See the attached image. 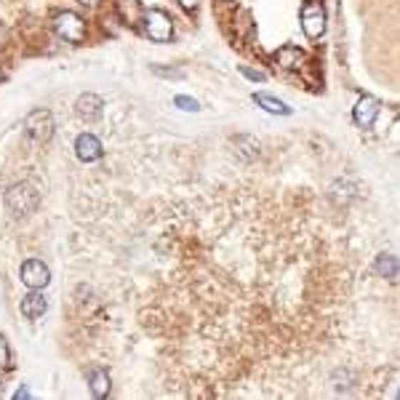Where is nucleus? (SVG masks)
Segmentation results:
<instances>
[{"label":"nucleus","instance_id":"1","mask_svg":"<svg viewBox=\"0 0 400 400\" xmlns=\"http://www.w3.org/2000/svg\"><path fill=\"white\" fill-rule=\"evenodd\" d=\"M41 206V195L38 190L27 184V181H19V184H14L9 192H6V209L14 214V216H27L32 211Z\"/></svg>","mask_w":400,"mask_h":400},{"label":"nucleus","instance_id":"2","mask_svg":"<svg viewBox=\"0 0 400 400\" xmlns=\"http://www.w3.org/2000/svg\"><path fill=\"white\" fill-rule=\"evenodd\" d=\"M53 30L56 35L67 43H83L85 38V21L73 14V11H59L56 16H53Z\"/></svg>","mask_w":400,"mask_h":400},{"label":"nucleus","instance_id":"3","mask_svg":"<svg viewBox=\"0 0 400 400\" xmlns=\"http://www.w3.org/2000/svg\"><path fill=\"white\" fill-rule=\"evenodd\" d=\"M302 30L312 41L326 32V9H323V0H305V6H302Z\"/></svg>","mask_w":400,"mask_h":400},{"label":"nucleus","instance_id":"4","mask_svg":"<svg viewBox=\"0 0 400 400\" xmlns=\"http://www.w3.org/2000/svg\"><path fill=\"white\" fill-rule=\"evenodd\" d=\"M144 32L149 35V41H155V43L171 41V35H174L171 16L160 9H149L147 14H144Z\"/></svg>","mask_w":400,"mask_h":400},{"label":"nucleus","instance_id":"5","mask_svg":"<svg viewBox=\"0 0 400 400\" xmlns=\"http://www.w3.org/2000/svg\"><path fill=\"white\" fill-rule=\"evenodd\" d=\"M24 134L32 142H48L53 134V117L48 110H35L24 117Z\"/></svg>","mask_w":400,"mask_h":400},{"label":"nucleus","instance_id":"6","mask_svg":"<svg viewBox=\"0 0 400 400\" xmlns=\"http://www.w3.org/2000/svg\"><path fill=\"white\" fill-rule=\"evenodd\" d=\"M21 283L32 288V291H38V288H46L48 280H51V273H48V267L41 262V259H30V262L21 264Z\"/></svg>","mask_w":400,"mask_h":400},{"label":"nucleus","instance_id":"7","mask_svg":"<svg viewBox=\"0 0 400 400\" xmlns=\"http://www.w3.org/2000/svg\"><path fill=\"white\" fill-rule=\"evenodd\" d=\"M75 112H78V117L85 120V123H94V120H99L102 112H105V102L96 94H83L75 102Z\"/></svg>","mask_w":400,"mask_h":400},{"label":"nucleus","instance_id":"8","mask_svg":"<svg viewBox=\"0 0 400 400\" xmlns=\"http://www.w3.org/2000/svg\"><path fill=\"white\" fill-rule=\"evenodd\" d=\"M379 99H374V96H360L358 105H355V123H358L360 128H371L374 126V120H377V115H379Z\"/></svg>","mask_w":400,"mask_h":400},{"label":"nucleus","instance_id":"9","mask_svg":"<svg viewBox=\"0 0 400 400\" xmlns=\"http://www.w3.org/2000/svg\"><path fill=\"white\" fill-rule=\"evenodd\" d=\"M75 155L83 160V163H94L102 158V142L94 134H80L75 142Z\"/></svg>","mask_w":400,"mask_h":400},{"label":"nucleus","instance_id":"10","mask_svg":"<svg viewBox=\"0 0 400 400\" xmlns=\"http://www.w3.org/2000/svg\"><path fill=\"white\" fill-rule=\"evenodd\" d=\"M275 62H278L280 70H299L307 62V53L302 48H296V46H283L275 53Z\"/></svg>","mask_w":400,"mask_h":400},{"label":"nucleus","instance_id":"11","mask_svg":"<svg viewBox=\"0 0 400 400\" xmlns=\"http://www.w3.org/2000/svg\"><path fill=\"white\" fill-rule=\"evenodd\" d=\"M46 310H48V302H46V296L43 294H27L21 296V315L30 317V320H38V317L46 315Z\"/></svg>","mask_w":400,"mask_h":400},{"label":"nucleus","instance_id":"12","mask_svg":"<svg viewBox=\"0 0 400 400\" xmlns=\"http://www.w3.org/2000/svg\"><path fill=\"white\" fill-rule=\"evenodd\" d=\"M253 102L262 107V110H267V112H273V115H288L291 112V107L285 105V102H280V99H275L270 94H253Z\"/></svg>","mask_w":400,"mask_h":400},{"label":"nucleus","instance_id":"13","mask_svg":"<svg viewBox=\"0 0 400 400\" xmlns=\"http://www.w3.org/2000/svg\"><path fill=\"white\" fill-rule=\"evenodd\" d=\"M88 381H91V395L94 398H105L110 392V377L105 369H91L88 371Z\"/></svg>","mask_w":400,"mask_h":400},{"label":"nucleus","instance_id":"14","mask_svg":"<svg viewBox=\"0 0 400 400\" xmlns=\"http://www.w3.org/2000/svg\"><path fill=\"white\" fill-rule=\"evenodd\" d=\"M377 273L381 275V278H387V280H395L398 278V259L392 256V253H381V256H377Z\"/></svg>","mask_w":400,"mask_h":400},{"label":"nucleus","instance_id":"15","mask_svg":"<svg viewBox=\"0 0 400 400\" xmlns=\"http://www.w3.org/2000/svg\"><path fill=\"white\" fill-rule=\"evenodd\" d=\"M115 6H117L120 19L126 21V24H137L139 16H142V9H139L137 0H115Z\"/></svg>","mask_w":400,"mask_h":400},{"label":"nucleus","instance_id":"16","mask_svg":"<svg viewBox=\"0 0 400 400\" xmlns=\"http://www.w3.org/2000/svg\"><path fill=\"white\" fill-rule=\"evenodd\" d=\"M174 105L179 107V110H187V112L200 110V105L195 102V99H190V96H177V99H174Z\"/></svg>","mask_w":400,"mask_h":400},{"label":"nucleus","instance_id":"17","mask_svg":"<svg viewBox=\"0 0 400 400\" xmlns=\"http://www.w3.org/2000/svg\"><path fill=\"white\" fill-rule=\"evenodd\" d=\"M241 73L248 78V80H253V83H264L267 80V75L259 73V70H251V67H241Z\"/></svg>","mask_w":400,"mask_h":400},{"label":"nucleus","instance_id":"18","mask_svg":"<svg viewBox=\"0 0 400 400\" xmlns=\"http://www.w3.org/2000/svg\"><path fill=\"white\" fill-rule=\"evenodd\" d=\"M9 360H11V355H9V344H6V339L0 337V366H9Z\"/></svg>","mask_w":400,"mask_h":400},{"label":"nucleus","instance_id":"19","mask_svg":"<svg viewBox=\"0 0 400 400\" xmlns=\"http://www.w3.org/2000/svg\"><path fill=\"white\" fill-rule=\"evenodd\" d=\"M179 3H181V9L195 11V9H198V3H200V0H179Z\"/></svg>","mask_w":400,"mask_h":400},{"label":"nucleus","instance_id":"20","mask_svg":"<svg viewBox=\"0 0 400 400\" xmlns=\"http://www.w3.org/2000/svg\"><path fill=\"white\" fill-rule=\"evenodd\" d=\"M14 398H16V400H21V398H30V390H19V392H16V395H14Z\"/></svg>","mask_w":400,"mask_h":400},{"label":"nucleus","instance_id":"21","mask_svg":"<svg viewBox=\"0 0 400 400\" xmlns=\"http://www.w3.org/2000/svg\"><path fill=\"white\" fill-rule=\"evenodd\" d=\"M78 3H83V6H96L99 0H78Z\"/></svg>","mask_w":400,"mask_h":400},{"label":"nucleus","instance_id":"22","mask_svg":"<svg viewBox=\"0 0 400 400\" xmlns=\"http://www.w3.org/2000/svg\"><path fill=\"white\" fill-rule=\"evenodd\" d=\"M227 3H230V0H227Z\"/></svg>","mask_w":400,"mask_h":400}]
</instances>
